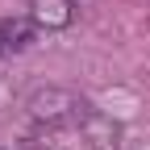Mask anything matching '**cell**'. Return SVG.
Here are the masks:
<instances>
[{"label":"cell","mask_w":150,"mask_h":150,"mask_svg":"<svg viewBox=\"0 0 150 150\" xmlns=\"http://www.w3.org/2000/svg\"><path fill=\"white\" fill-rule=\"evenodd\" d=\"M29 112L50 129H88L92 125V104L83 96H75L67 88H42L29 96Z\"/></svg>","instance_id":"6da1fadb"},{"label":"cell","mask_w":150,"mask_h":150,"mask_svg":"<svg viewBox=\"0 0 150 150\" xmlns=\"http://www.w3.org/2000/svg\"><path fill=\"white\" fill-rule=\"evenodd\" d=\"M38 25L25 21V17H8V21H0V59H8V54H21L29 42H33Z\"/></svg>","instance_id":"7a4b0ae2"},{"label":"cell","mask_w":150,"mask_h":150,"mask_svg":"<svg viewBox=\"0 0 150 150\" xmlns=\"http://www.w3.org/2000/svg\"><path fill=\"white\" fill-rule=\"evenodd\" d=\"M75 21V0H33V25L67 29Z\"/></svg>","instance_id":"3957f363"},{"label":"cell","mask_w":150,"mask_h":150,"mask_svg":"<svg viewBox=\"0 0 150 150\" xmlns=\"http://www.w3.org/2000/svg\"><path fill=\"white\" fill-rule=\"evenodd\" d=\"M29 150H67V146H59V142H29Z\"/></svg>","instance_id":"277c9868"},{"label":"cell","mask_w":150,"mask_h":150,"mask_svg":"<svg viewBox=\"0 0 150 150\" xmlns=\"http://www.w3.org/2000/svg\"><path fill=\"white\" fill-rule=\"evenodd\" d=\"M0 150H4V146H0Z\"/></svg>","instance_id":"5b68a950"}]
</instances>
